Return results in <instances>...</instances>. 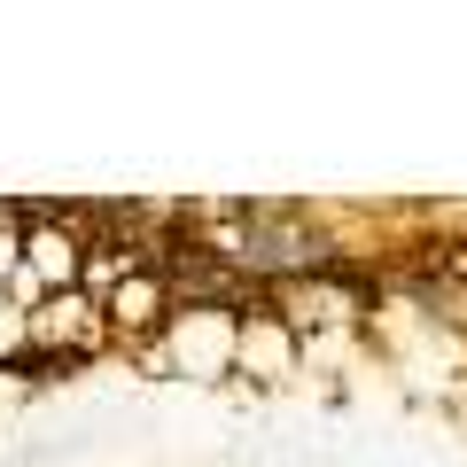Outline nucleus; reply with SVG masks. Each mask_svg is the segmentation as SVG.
I'll list each match as a JSON object with an SVG mask.
<instances>
[{"mask_svg":"<svg viewBox=\"0 0 467 467\" xmlns=\"http://www.w3.org/2000/svg\"><path fill=\"white\" fill-rule=\"evenodd\" d=\"M234 374H250V382H296L304 374V335L273 304L234 312Z\"/></svg>","mask_w":467,"mask_h":467,"instance_id":"obj_3","label":"nucleus"},{"mask_svg":"<svg viewBox=\"0 0 467 467\" xmlns=\"http://www.w3.org/2000/svg\"><path fill=\"white\" fill-rule=\"evenodd\" d=\"M94 304H101V327H109V350H140V358L156 350V335H164V319H171V288H164L156 265L125 273V281H117L109 296H94Z\"/></svg>","mask_w":467,"mask_h":467,"instance_id":"obj_1","label":"nucleus"},{"mask_svg":"<svg viewBox=\"0 0 467 467\" xmlns=\"http://www.w3.org/2000/svg\"><path fill=\"white\" fill-rule=\"evenodd\" d=\"M149 358H164L171 374H195V382L234 374V312H171Z\"/></svg>","mask_w":467,"mask_h":467,"instance_id":"obj_2","label":"nucleus"}]
</instances>
